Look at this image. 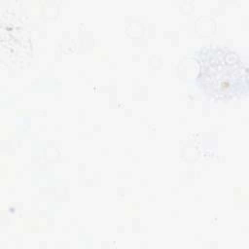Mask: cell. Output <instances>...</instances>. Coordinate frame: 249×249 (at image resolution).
<instances>
[{"instance_id": "6da1fadb", "label": "cell", "mask_w": 249, "mask_h": 249, "mask_svg": "<svg viewBox=\"0 0 249 249\" xmlns=\"http://www.w3.org/2000/svg\"><path fill=\"white\" fill-rule=\"evenodd\" d=\"M197 83L208 95L220 100L247 93V70L239 56L221 46H207L197 53Z\"/></svg>"}]
</instances>
